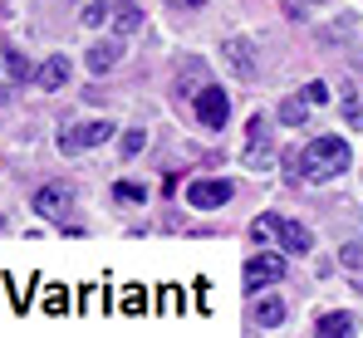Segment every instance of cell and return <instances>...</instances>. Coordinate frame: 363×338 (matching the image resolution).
Masks as SVG:
<instances>
[{
  "label": "cell",
  "instance_id": "cell-1",
  "mask_svg": "<svg viewBox=\"0 0 363 338\" xmlns=\"http://www.w3.org/2000/svg\"><path fill=\"white\" fill-rule=\"evenodd\" d=\"M295 167H300L304 181H329V176H344V171H349V142H344V137H314Z\"/></svg>",
  "mask_w": 363,
  "mask_h": 338
},
{
  "label": "cell",
  "instance_id": "cell-2",
  "mask_svg": "<svg viewBox=\"0 0 363 338\" xmlns=\"http://www.w3.org/2000/svg\"><path fill=\"white\" fill-rule=\"evenodd\" d=\"M191 113H196V123L206 128V133H221L226 128V118H231V98H226V89L221 84H196V94H191Z\"/></svg>",
  "mask_w": 363,
  "mask_h": 338
},
{
  "label": "cell",
  "instance_id": "cell-3",
  "mask_svg": "<svg viewBox=\"0 0 363 338\" xmlns=\"http://www.w3.org/2000/svg\"><path fill=\"white\" fill-rule=\"evenodd\" d=\"M245 167H270V118L265 113H250V123H245Z\"/></svg>",
  "mask_w": 363,
  "mask_h": 338
},
{
  "label": "cell",
  "instance_id": "cell-4",
  "mask_svg": "<svg viewBox=\"0 0 363 338\" xmlns=\"http://www.w3.org/2000/svg\"><path fill=\"white\" fill-rule=\"evenodd\" d=\"M285 270H290V260H285V255H250V260H245V270H241V280H245V289L255 294V289H265V284L285 280Z\"/></svg>",
  "mask_w": 363,
  "mask_h": 338
},
{
  "label": "cell",
  "instance_id": "cell-5",
  "mask_svg": "<svg viewBox=\"0 0 363 338\" xmlns=\"http://www.w3.org/2000/svg\"><path fill=\"white\" fill-rule=\"evenodd\" d=\"M69 211H74V191H69L64 181H50V186L35 191V216H45V221H64Z\"/></svg>",
  "mask_w": 363,
  "mask_h": 338
},
{
  "label": "cell",
  "instance_id": "cell-6",
  "mask_svg": "<svg viewBox=\"0 0 363 338\" xmlns=\"http://www.w3.org/2000/svg\"><path fill=\"white\" fill-rule=\"evenodd\" d=\"M186 201H191L196 211H216V206L231 201V181H221V176H201V181L186 186Z\"/></svg>",
  "mask_w": 363,
  "mask_h": 338
},
{
  "label": "cell",
  "instance_id": "cell-7",
  "mask_svg": "<svg viewBox=\"0 0 363 338\" xmlns=\"http://www.w3.org/2000/svg\"><path fill=\"white\" fill-rule=\"evenodd\" d=\"M104 137H113V123L108 118H94V123H79V128H69L64 133V152H84V147H99Z\"/></svg>",
  "mask_w": 363,
  "mask_h": 338
},
{
  "label": "cell",
  "instance_id": "cell-8",
  "mask_svg": "<svg viewBox=\"0 0 363 338\" xmlns=\"http://www.w3.org/2000/svg\"><path fill=\"white\" fill-rule=\"evenodd\" d=\"M270 235L285 245V255H309V245H314V235L300 221H285V216H270Z\"/></svg>",
  "mask_w": 363,
  "mask_h": 338
},
{
  "label": "cell",
  "instance_id": "cell-9",
  "mask_svg": "<svg viewBox=\"0 0 363 338\" xmlns=\"http://www.w3.org/2000/svg\"><path fill=\"white\" fill-rule=\"evenodd\" d=\"M118 59H123V45H118V40H99V45H89L84 64H89V74H108Z\"/></svg>",
  "mask_w": 363,
  "mask_h": 338
},
{
  "label": "cell",
  "instance_id": "cell-10",
  "mask_svg": "<svg viewBox=\"0 0 363 338\" xmlns=\"http://www.w3.org/2000/svg\"><path fill=\"white\" fill-rule=\"evenodd\" d=\"M35 79H40V89H50V94H55V89H64V84H69V59H64V55L45 59V64L35 69Z\"/></svg>",
  "mask_w": 363,
  "mask_h": 338
},
{
  "label": "cell",
  "instance_id": "cell-11",
  "mask_svg": "<svg viewBox=\"0 0 363 338\" xmlns=\"http://www.w3.org/2000/svg\"><path fill=\"white\" fill-rule=\"evenodd\" d=\"M226 59H231V69H236L241 79L255 74V50H250L245 40H226Z\"/></svg>",
  "mask_w": 363,
  "mask_h": 338
},
{
  "label": "cell",
  "instance_id": "cell-12",
  "mask_svg": "<svg viewBox=\"0 0 363 338\" xmlns=\"http://www.w3.org/2000/svg\"><path fill=\"white\" fill-rule=\"evenodd\" d=\"M250 319H255L260 329H275V324H285V299H280V294H270V299H260Z\"/></svg>",
  "mask_w": 363,
  "mask_h": 338
},
{
  "label": "cell",
  "instance_id": "cell-13",
  "mask_svg": "<svg viewBox=\"0 0 363 338\" xmlns=\"http://www.w3.org/2000/svg\"><path fill=\"white\" fill-rule=\"evenodd\" d=\"M138 30H143V10H138V0H128L118 15H113V35L128 40V35H138Z\"/></svg>",
  "mask_w": 363,
  "mask_h": 338
},
{
  "label": "cell",
  "instance_id": "cell-14",
  "mask_svg": "<svg viewBox=\"0 0 363 338\" xmlns=\"http://www.w3.org/2000/svg\"><path fill=\"white\" fill-rule=\"evenodd\" d=\"M319 334H324V338L354 334V314H344V309H339V314H324V319H319Z\"/></svg>",
  "mask_w": 363,
  "mask_h": 338
},
{
  "label": "cell",
  "instance_id": "cell-15",
  "mask_svg": "<svg viewBox=\"0 0 363 338\" xmlns=\"http://www.w3.org/2000/svg\"><path fill=\"white\" fill-rule=\"evenodd\" d=\"M206 79H211V74H206V64H186V69H182V79H177V94H182V98H191V94H196V84H206Z\"/></svg>",
  "mask_w": 363,
  "mask_h": 338
},
{
  "label": "cell",
  "instance_id": "cell-16",
  "mask_svg": "<svg viewBox=\"0 0 363 338\" xmlns=\"http://www.w3.org/2000/svg\"><path fill=\"white\" fill-rule=\"evenodd\" d=\"M5 74H10V79H15V84H25V79H30V74H35V69H30V59L20 55V50H15V45H10V50H5Z\"/></svg>",
  "mask_w": 363,
  "mask_h": 338
},
{
  "label": "cell",
  "instance_id": "cell-17",
  "mask_svg": "<svg viewBox=\"0 0 363 338\" xmlns=\"http://www.w3.org/2000/svg\"><path fill=\"white\" fill-rule=\"evenodd\" d=\"M113 201H123V206H143V201H147V186H143V181H118V186H113Z\"/></svg>",
  "mask_w": 363,
  "mask_h": 338
},
{
  "label": "cell",
  "instance_id": "cell-18",
  "mask_svg": "<svg viewBox=\"0 0 363 338\" xmlns=\"http://www.w3.org/2000/svg\"><path fill=\"white\" fill-rule=\"evenodd\" d=\"M304 118H309V103H304V94H295V98H285V103H280V123L300 128Z\"/></svg>",
  "mask_w": 363,
  "mask_h": 338
},
{
  "label": "cell",
  "instance_id": "cell-19",
  "mask_svg": "<svg viewBox=\"0 0 363 338\" xmlns=\"http://www.w3.org/2000/svg\"><path fill=\"white\" fill-rule=\"evenodd\" d=\"M79 20H84L89 30H94V25H104V20H108V0H89V5L79 10Z\"/></svg>",
  "mask_w": 363,
  "mask_h": 338
},
{
  "label": "cell",
  "instance_id": "cell-20",
  "mask_svg": "<svg viewBox=\"0 0 363 338\" xmlns=\"http://www.w3.org/2000/svg\"><path fill=\"white\" fill-rule=\"evenodd\" d=\"M339 260H344L349 270H363V240H349V245L339 250Z\"/></svg>",
  "mask_w": 363,
  "mask_h": 338
},
{
  "label": "cell",
  "instance_id": "cell-21",
  "mask_svg": "<svg viewBox=\"0 0 363 338\" xmlns=\"http://www.w3.org/2000/svg\"><path fill=\"white\" fill-rule=\"evenodd\" d=\"M143 147H147V133H138V128H133V133H123V157H138Z\"/></svg>",
  "mask_w": 363,
  "mask_h": 338
},
{
  "label": "cell",
  "instance_id": "cell-22",
  "mask_svg": "<svg viewBox=\"0 0 363 338\" xmlns=\"http://www.w3.org/2000/svg\"><path fill=\"white\" fill-rule=\"evenodd\" d=\"M304 103H329V84H324V79L304 84Z\"/></svg>",
  "mask_w": 363,
  "mask_h": 338
},
{
  "label": "cell",
  "instance_id": "cell-23",
  "mask_svg": "<svg viewBox=\"0 0 363 338\" xmlns=\"http://www.w3.org/2000/svg\"><path fill=\"white\" fill-rule=\"evenodd\" d=\"M344 118H349V128H363V98H359V94H349V103H344Z\"/></svg>",
  "mask_w": 363,
  "mask_h": 338
},
{
  "label": "cell",
  "instance_id": "cell-24",
  "mask_svg": "<svg viewBox=\"0 0 363 338\" xmlns=\"http://www.w3.org/2000/svg\"><path fill=\"white\" fill-rule=\"evenodd\" d=\"M123 309H128V314H143V309H147L143 289H123Z\"/></svg>",
  "mask_w": 363,
  "mask_h": 338
},
{
  "label": "cell",
  "instance_id": "cell-25",
  "mask_svg": "<svg viewBox=\"0 0 363 338\" xmlns=\"http://www.w3.org/2000/svg\"><path fill=\"white\" fill-rule=\"evenodd\" d=\"M45 309H50V314H69V299H64V289H50Z\"/></svg>",
  "mask_w": 363,
  "mask_h": 338
},
{
  "label": "cell",
  "instance_id": "cell-26",
  "mask_svg": "<svg viewBox=\"0 0 363 338\" xmlns=\"http://www.w3.org/2000/svg\"><path fill=\"white\" fill-rule=\"evenodd\" d=\"M167 5H182V10H196V5H206V0H167Z\"/></svg>",
  "mask_w": 363,
  "mask_h": 338
},
{
  "label": "cell",
  "instance_id": "cell-27",
  "mask_svg": "<svg viewBox=\"0 0 363 338\" xmlns=\"http://www.w3.org/2000/svg\"><path fill=\"white\" fill-rule=\"evenodd\" d=\"M314 5H319V0H314Z\"/></svg>",
  "mask_w": 363,
  "mask_h": 338
}]
</instances>
